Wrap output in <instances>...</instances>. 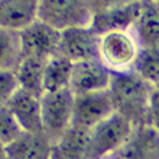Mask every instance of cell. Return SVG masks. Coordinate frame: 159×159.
Returning <instances> with one entry per match:
<instances>
[{"instance_id": "22", "label": "cell", "mask_w": 159, "mask_h": 159, "mask_svg": "<svg viewBox=\"0 0 159 159\" xmlns=\"http://www.w3.org/2000/svg\"><path fill=\"white\" fill-rule=\"evenodd\" d=\"M147 125L159 131V86H152L148 100Z\"/></svg>"}, {"instance_id": "12", "label": "cell", "mask_w": 159, "mask_h": 159, "mask_svg": "<svg viewBox=\"0 0 159 159\" xmlns=\"http://www.w3.org/2000/svg\"><path fill=\"white\" fill-rule=\"evenodd\" d=\"M36 0H0V28L19 31L38 19Z\"/></svg>"}, {"instance_id": "20", "label": "cell", "mask_w": 159, "mask_h": 159, "mask_svg": "<svg viewBox=\"0 0 159 159\" xmlns=\"http://www.w3.org/2000/svg\"><path fill=\"white\" fill-rule=\"evenodd\" d=\"M23 134L19 123L8 110V107H0V143L4 147L11 144Z\"/></svg>"}, {"instance_id": "18", "label": "cell", "mask_w": 159, "mask_h": 159, "mask_svg": "<svg viewBox=\"0 0 159 159\" xmlns=\"http://www.w3.org/2000/svg\"><path fill=\"white\" fill-rule=\"evenodd\" d=\"M20 59L17 32L0 28V70H15Z\"/></svg>"}, {"instance_id": "13", "label": "cell", "mask_w": 159, "mask_h": 159, "mask_svg": "<svg viewBox=\"0 0 159 159\" xmlns=\"http://www.w3.org/2000/svg\"><path fill=\"white\" fill-rule=\"evenodd\" d=\"M52 142L43 134L23 132L16 140L6 147L8 159H50Z\"/></svg>"}, {"instance_id": "5", "label": "cell", "mask_w": 159, "mask_h": 159, "mask_svg": "<svg viewBox=\"0 0 159 159\" xmlns=\"http://www.w3.org/2000/svg\"><path fill=\"white\" fill-rule=\"evenodd\" d=\"M75 95L70 88L44 92L40 98L43 132L52 144L71 129Z\"/></svg>"}, {"instance_id": "8", "label": "cell", "mask_w": 159, "mask_h": 159, "mask_svg": "<svg viewBox=\"0 0 159 159\" xmlns=\"http://www.w3.org/2000/svg\"><path fill=\"white\" fill-rule=\"evenodd\" d=\"M100 35L92 27H75L60 32L59 56L72 63L98 59Z\"/></svg>"}, {"instance_id": "10", "label": "cell", "mask_w": 159, "mask_h": 159, "mask_svg": "<svg viewBox=\"0 0 159 159\" xmlns=\"http://www.w3.org/2000/svg\"><path fill=\"white\" fill-rule=\"evenodd\" d=\"M7 107L15 116L23 132H28V134L43 132L40 96L19 88V91L11 99Z\"/></svg>"}, {"instance_id": "24", "label": "cell", "mask_w": 159, "mask_h": 159, "mask_svg": "<svg viewBox=\"0 0 159 159\" xmlns=\"http://www.w3.org/2000/svg\"><path fill=\"white\" fill-rule=\"evenodd\" d=\"M112 159H114V158H112Z\"/></svg>"}, {"instance_id": "7", "label": "cell", "mask_w": 159, "mask_h": 159, "mask_svg": "<svg viewBox=\"0 0 159 159\" xmlns=\"http://www.w3.org/2000/svg\"><path fill=\"white\" fill-rule=\"evenodd\" d=\"M17 35L21 58L30 56L48 60L58 54L60 32L40 20L36 19L24 30L19 31Z\"/></svg>"}, {"instance_id": "19", "label": "cell", "mask_w": 159, "mask_h": 159, "mask_svg": "<svg viewBox=\"0 0 159 159\" xmlns=\"http://www.w3.org/2000/svg\"><path fill=\"white\" fill-rule=\"evenodd\" d=\"M134 71L151 86H159V51L143 50Z\"/></svg>"}, {"instance_id": "9", "label": "cell", "mask_w": 159, "mask_h": 159, "mask_svg": "<svg viewBox=\"0 0 159 159\" xmlns=\"http://www.w3.org/2000/svg\"><path fill=\"white\" fill-rule=\"evenodd\" d=\"M112 74L103 66L99 59L74 63L70 90L74 95L108 90Z\"/></svg>"}, {"instance_id": "4", "label": "cell", "mask_w": 159, "mask_h": 159, "mask_svg": "<svg viewBox=\"0 0 159 159\" xmlns=\"http://www.w3.org/2000/svg\"><path fill=\"white\" fill-rule=\"evenodd\" d=\"M38 20L58 32L75 27H91L92 4L79 0H42L38 3Z\"/></svg>"}, {"instance_id": "1", "label": "cell", "mask_w": 159, "mask_h": 159, "mask_svg": "<svg viewBox=\"0 0 159 159\" xmlns=\"http://www.w3.org/2000/svg\"><path fill=\"white\" fill-rule=\"evenodd\" d=\"M152 86L135 71L112 74L108 92L115 112L132 122L134 126L147 125L148 100Z\"/></svg>"}, {"instance_id": "14", "label": "cell", "mask_w": 159, "mask_h": 159, "mask_svg": "<svg viewBox=\"0 0 159 159\" xmlns=\"http://www.w3.org/2000/svg\"><path fill=\"white\" fill-rule=\"evenodd\" d=\"M132 30L143 50L159 51V3H142Z\"/></svg>"}, {"instance_id": "11", "label": "cell", "mask_w": 159, "mask_h": 159, "mask_svg": "<svg viewBox=\"0 0 159 159\" xmlns=\"http://www.w3.org/2000/svg\"><path fill=\"white\" fill-rule=\"evenodd\" d=\"M142 3L118 4V6L103 7L100 10H94V20L91 27L99 35L111 30L130 28L134 25L139 15Z\"/></svg>"}, {"instance_id": "15", "label": "cell", "mask_w": 159, "mask_h": 159, "mask_svg": "<svg viewBox=\"0 0 159 159\" xmlns=\"http://www.w3.org/2000/svg\"><path fill=\"white\" fill-rule=\"evenodd\" d=\"M46 61L47 60L30 58V56H23L20 59L15 68V74L21 90L42 98L44 94L43 79Z\"/></svg>"}, {"instance_id": "23", "label": "cell", "mask_w": 159, "mask_h": 159, "mask_svg": "<svg viewBox=\"0 0 159 159\" xmlns=\"http://www.w3.org/2000/svg\"><path fill=\"white\" fill-rule=\"evenodd\" d=\"M7 155H6V147L0 143V159H6Z\"/></svg>"}, {"instance_id": "6", "label": "cell", "mask_w": 159, "mask_h": 159, "mask_svg": "<svg viewBox=\"0 0 159 159\" xmlns=\"http://www.w3.org/2000/svg\"><path fill=\"white\" fill-rule=\"evenodd\" d=\"M115 112L108 90L75 95L71 127L90 131Z\"/></svg>"}, {"instance_id": "16", "label": "cell", "mask_w": 159, "mask_h": 159, "mask_svg": "<svg viewBox=\"0 0 159 159\" xmlns=\"http://www.w3.org/2000/svg\"><path fill=\"white\" fill-rule=\"evenodd\" d=\"M88 131L71 127L52 146L50 159H86Z\"/></svg>"}, {"instance_id": "17", "label": "cell", "mask_w": 159, "mask_h": 159, "mask_svg": "<svg viewBox=\"0 0 159 159\" xmlns=\"http://www.w3.org/2000/svg\"><path fill=\"white\" fill-rule=\"evenodd\" d=\"M74 63L63 56L55 55L46 61L43 87L44 92H54L70 88Z\"/></svg>"}, {"instance_id": "3", "label": "cell", "mask_w": 159, "mask_h": 159, "mask_svg": "<svg viewBox=\"0 0 159 159\" xmlns=\"http://www.w3.org/2000/svg\"><path fill=\"white\" fill-rule=\"evenodd\" d=\"M134 131L132 122L114 112L88 131L86 159H112L127 146Z\"/></svg>"}, {"instance_id": "21", "label": "cell", "mask_w": 159, "mask_h": 159, "mask_svg": "<svg viewBox=\"0 0 159 159\" xmlns=\"http://www.w3.org/2000/svg\"><path fill=\"white\" fill-rule=\"evenodd\" d=\"M19 88L15 70H0V107H7Z\"/></svg>"}, {"instance_id": "2", "label": "cell", "mask_w": 159, "mask_h": 159, "mask_svg": "<svg viewBox=\"0 0 159 159\" xmlns=\"http://www.w3.org/2000/svg\"><path fill=\"white\" fill-rule=\"evenodd\" d=\"M143 48L132 27L102 34L98 59L111 74H126L135 70Z\"/></svg>"}]
</instances>
